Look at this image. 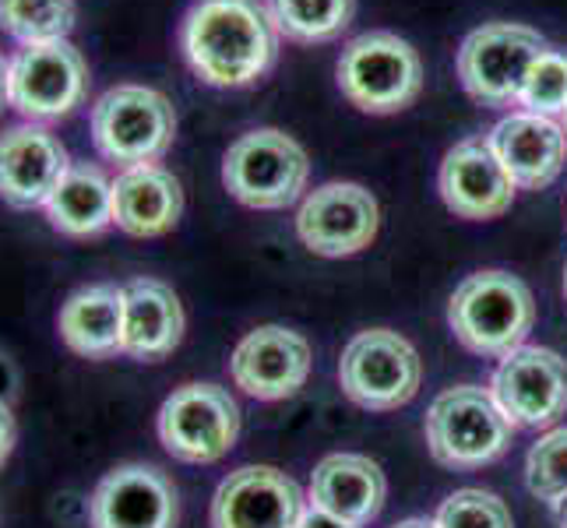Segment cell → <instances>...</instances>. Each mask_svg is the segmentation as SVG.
Listing matches in <instances>:
<instances>
[{
	"mask_svg": "<svg viewBox=\"0 0 567 528\" xmlns=\"http://www.w3.org/2000/svg\"><path fill=\"white\" fill-rule=\"evenodd\" d=\"M187 68L212 89L261 82L279 56V29L261 0H194L181 22Z\"/></svg>",
	"mask_w": 567,
	"mask_h": 528,
	"instance_id": "6da1fadb",
	"label": "cell"
},
{
	"mask_svg": "<svg viewBox=\"0 0 567 528\" xmlns=\"http://www.w3.org/2000/svg\"><path fill=\"white\" fill-rule=\"evenodd\" d=\"M536 303L533 292L512 271H476L468 276L447 303V324L455 339L476 356L504 360L533 331Z\"/></svg>",
	"mask_w": 567,
	"mask_h": 528,
	"instance_id": "7a4b0ae2",
	"label": "cell"
},
{
	"mask_svg": "<svg viewBox=\"0 0 567 528\" xmlns=\"http://www.w3.org/2000/svg\"><path fill=\"white\" fill-rule=\"evenodd\" d=\"M92 145L121 169L159 163L177 138V110L159 89L113 85L92 103Z\"/></svg>",
	"mask_w": 567,
	"mask_h": 528,
	"instance_id": "3957f363",
	"label": "cell"
},
{
	"mask_svg": "<svg viewBox=\"0 0 567 528\" xmlns=\"http://www.w3.org/2000/svg\"><path fill=\"white\" fill-rule=\"evenodd\" d=\"M339 89L363 113H402L423 92L416 46L395 32H363L339 56Z\"/></svg>",
	"mask_w": 567,
	"mask_h": 528,
	"instance_id": "277c9868",
	"label": "cell"
},
{
	"mask_svg": "<svg viewBox=\"0 0 567 528\" xmlns=\"http://www.w3.org/2000/svg\"><path fill=\"white\" fill-rule=\"evenodd\" d=\"M310 159L286 131L258 127L233 142L223 155V187L247 208L279 211L300 201Z\"/></svg>",
	"mask_w": 567,
	"mask_h": 528,
	"instance_id": "5b68a950",
	"label": "cell"
},
{
	"mask_svg": "<svg viewBox=\"0 0 567 528\" xmlns=\"http://www.w3.org/2000/svg\"><path fill=\"white\" fill-rule=\"evenodd\" d=\"M512 420L501 413L491 391L476 384L447 387L426 413L430 455L458 473L497 462L512 447Z\"/></svg>",
	"mask_w": 567,
	"mask_h": 528,
	"instance_id": "8992f818",
	"label": "cell"
},
{
	"mask_svg": "<svg viewBox=\"0 0 567 528\" xmlns=\"http://www.w3.org/2000/svg\"><path fill=\"white\" fill-rule=\"evenodd\" d=\"M89 95V64L71 39L18 46L8 56V106L29 124L71 116Z\"/></svg>",
	"mask_w": 567,
	"mask_h": 528,
	"instance_id": "52a82bcc",
	"label": "cell"
},
{
	"mask_svg": "<svg viewBox=\"0 0 567 528\" xmlns=\"http://www.w3.org/2000/svg\"><path fill=\"white\" fill-rule=\"evenodd\" d=\"M159 441L166 452L187 462V465H212L233 452L240 437V408L233 395L219 384L190 381L181 384L163 402L159 420Z\"/></svg>",
	"mask_w": 567,
	"mask_h": 528,
	"instance_id": "ba28073f",
	"label": "cell"
},
{
	"mask_svg": "<svg viewBox=\"0 0 567 528\" xmlns=\"http://www.w3.org/2000/svg\"><path fill=\"white\" fill-rule=\"evenodd\" d=\"M546 50V39L515 22H491L473 29L458 46V77L462 89L476 103L504 110L518 103L525 71Z\"/></svg>",
	"mask_w": 567,
	"mask_h": 528,
	"instance_id": "9c48e42d",
	"label": "cell"
},
{
	"mask_svg": "<svg viewBox=\"0 0 567 528\" xmlns=\"http://www.w3.org/2000/svg\"><path fill=\"white\" fill-rule=\"evenodd\" d=\"M423 363L399 331L370 328L342 349L339 384L349 398L374 413H391L420 391Z\"/></svg>",
	"mask_w": 567,
	"mask_h": 528,
	"instance_id": "30bf717a",
	"label": "cell"
},
{
	"mask_svg": "<svg viewBox=\"0 0 567 528\" xmlns=\"http://www.w3.org/2000/svg\"><path fill=\"white\" fill-rule=\"evenodd\" d=\"M381 226L378 198L360 184H324L310 190L297 211V237L321 258H353L374 244Z\"/></svg>",
	"mask_w": 567,
	"mask_h": 528,
	"instance_id": "8fae6325",
	"label": "cell"
},
{
	"mask_svg": "<svg viewBox=\"0 0 567 528\" xmlns=\"http://www.w3.org/2000/svg\"><path fill=\"white\" fill-rule=\"evenodd\" d=\"M491 395L512 426H550L567 413V360L543 345H518L501 360Z\"/></svg>",
	"mask_w": 567,
	"mask_h": 528,
	"instance_id": "7c38bea8",
	"label": "cell"
},
{
	"mask_svg": "<svg viewBox=\"0 0 567 528\" xmlns=\"http://www.w3.org/2000/svg\"><path fill=\"white\" fill-rule=\"evenodd\" d=\"M177 486L163 468L145 462L116 465L89 497L92 528H177Z\"/></svg>",
	"mask_w": 567,
	"mask_h": 528,
	"instance_id": "4fadbf2b",
	"label": "cell"
},
{
	"mask_svg": "<svg viewBox=\"0 0 567 528\" xmlns=\"http://www.w3.org/2000/svg\"><path fill=\"white\" fill-rule=\"evenodd\" d=\"M303 494L271 465H244L212 497V528H300Z\"/></svg>",
	"mask_w": 567,
	"mask_h": 528,
	"instance_id": "5bb4252c",
	"label": "cell"
},
{
	"mask_svg": "<svg viewBox=\"0 0 567 528\" xmlns=\"http://www.w3.org/2000/svg\"><path fill=\"white\" fill-rule=\"evenodd\" d=\"M71 159L47 124H11L0 131V201L29 211L43 208Z\"/></svg>",
	"mask_w": 567,
	"mask_h": 528,
	"instance_id": "9a60e30c",
	"label": "cell"
},
{
	"mask_svg": "<svg viewBox=\"0 0 567 528\" xmlns=\"http://www.w3.org/2000/svg\"><path fill=\"white\" fill-rule=\"evenodd\" d=\"M233 384L258 402H279L297 395L310 374V345L303 335L282 324L254 328L250 335L233 349L229 360Z\"/></svg>",
	"mask_w": 567,
	"mask_h": 528,
	"instance_id": "2e32d148",
	"label": "cell"
},
{
	"mask_svg": "<svg viewBox=\"0 0 567 528\" xmlns=\"http://www.w3.org/2000/svg\"><path fill=\"white\" fill-rule=\"evenodd\" d=\"M437 187L444 205L458 219H497L515 201V180L507 176L501 159L486 138H465L444 155Z\"/></svg>",
	"mask_w": 567,
	"mask_h": 528,
	"instance_id": "e0dca14e",
	"label": "cell"
},
{
	"mask_svg": "<svg viewBox=\"0 0 567 528\" xmlns=\"http://www.w3.org/2000/svg\"><path fill=\"white\" fill-rule=\"evenodd\" d=\"M494 155L507 176L522 190H543L550 187L567 159V134L554 116H539L529 110L507 113L504 121L494 124L486 134Z\"/></svg>",
	"mask_w": 567,
	"mask_h": 528,
	"instance_id": "ac0fdd59",
	"label": "cell"
},
{
	"mask_svg": "<svg viewBox=\"0 0 567 528\" xmlns=\"http://www.w3.org/2000/svg\"><path fill=\"white\" fill-rule=\"evenodd\" d=\"M184 190L181 180L166 166H131L113 180V226L127 237L152 240L181 222Z\"/></svg>",
	"mask_w": 567,
	"mask_h": 528,
	"instance_id": "d6986e66",
	"label": "cell"
},
{
	"mask_svg": "<svg viewBox=\"0 0 567 528\" xmlns=\"http://www.w3.org/2000/svg\"><path fill=\"white\" fill-rule=\"evenodd\" d=\"M184 339V307L173 286L159 279H131L124 286V342L121 352L131 360H163Z\"/></svg>",
	"mask_w": 567,
	"mask_h": 528,
	"instance_id": "ffe728a7",
	"label": "cell"
},
{
	"mask_svg": "<svg viewBox=\"0 0 567 528\" xmlns=\"http://www.w3.org/2000/svg\"><path fill=\"white\" fill-rule=\"evenodd\" d=\"M384 473L367 455H328L310 479V500H315L318 511L353 528L374 521L384 507Z\"/></svg>",
	"mask_w": 567,
	"mask_h": 528,
	"instance_id": "44dd1931",
	"label": "cell"
},
{
	"mask_svg": "<svg viewBox=\"0 0 567 528\" xmlns=\"http://www.w3.org/2000/svg\"><path fill=\"white\" fill-rule=\"evenodd\" d=\"M56 331L71 352L85 360H106L124 342V286L95 282L64 300Z\"/></svg>",
	"mask_w": 567,
	"mask_h": 528,
	"instance_id": "7402d4cb",
	"label": "cell"
},
{
	"mask_svg": "<svg viewBox=\"0 0 567 528\" xmlns=\"http://www.w3.org/2000/svg\"><path fill=\"white\" fill-rule=\"evenodd\" d=\"M50 226L71 240L100 237L113 226V180L92 163H71L43 205Z\"/></svg>",
	"mask_w": 567,
	"mask_h": 528,
	"instance_id": "603a6c76",
	"label": "cell"
},
{
	"mask_svg": "<svg viewBox=\"0 0 567 528\" xmlns=\"http://www.w3.org/2000/svg\"><path fill=\"white\" fill-rule=\"evenodd\" d=\"M279 35L292 43H331L353 25L357 0H265Z\"/></svg>",
	"mask_w": 567,
	"mask_h": 528,
	"instance_id": "cb8c5ba5",
	"label": "cell"
},
{
	"mask_svg": "<svg viewBox=\"0 0 567 528\" xmlns=\"http://www.w3.org/2000/svg\"><path fill=\"white\" fill-rule=\"evenodd\" d=\"M74 0H0V32L18 46L68 39L74 29Z\"/></svg>",
	"mask_w": 567,
	"mask_h": 528,
	"instance_id": "d4e9b609",
	"label": "cell"
},
{
	"mask_svg": "<svg viewBox=\"0 0 567 528\" xmlns=\"http://www.w3.org/2000/svg\"><path fill=\"white\" fill-rule=\"evenodd\" d=\"M518 106L539 116H560L567 110V53L546 46L525 71Z\"/></svg>",
	"mask_w": 567,
	"mask_h": 528,
	"instance_id": "484cf974",
	"label": "cell"
},
{
	"mask_svg": "<svg viewBox=\"0 0 567 528\" xmlns=\"http://www.w3.org/2000/svg\"><path fill=\"white\" fill-rule=\"evenodd\" d=\"M525 483L539 500L557 504L567 497V426L550 429L533 444L529 458H525Z\"/></svg>",
	"mask_w": 567,
	"mask_h": 528,
	"instance_id": "4316f807",
	"label": "cell"
},
{
	"mask_svg": "<svg viewBox=\"0 0 567 528\" xmlns=\"http://www.w3.org/2000/svg\"><path fill=\"white\" fill-rule=\"evenodd\" d=\"M437 528H515L512 511L486 490H458L437 511Z\"/></svg>",
	"mask_w": 567,
	"mask_h": 528,
	"instance_id": "83f0119b",
	"label": "cell"
},
{
	"mask_svg": "<svg viewBox=\"0 0 567 528\" xmlns=\"http://www.w3.org/2000/svg\"><path fill=\"white\" fill-rule=\"evenodd\" d=\"M18 387H22V374H18V363L0 349V402H14L18 398Z\"/></svg>",
	"mask_w": 567,
	"mask_h": 528,
	"instance_id": "f1b7e54d",
	"label": "cell"
},
{
	"mask_svg": "<svg viewBox=\"0 0 567 528\" xmlns=\"http://www.w3.org/2000/svg\"><path fill=\"white\" fill-rule=\"evenodd\" d=\"M14 437H18V426H14V416H11V405L0 402V465L11 458Z\"/></svg>",
	"mask_w": 567,
	"mask_h": 528,
	"instance_id": "f546056e",
	"label": "cell"
},
{
	"mask_svg": "<svg viewBox=\"0 0 567 528\" xmlns=\"http://www.w3.org/2000/svg\"><path fill=\"white\" fill-rule=\"evenodd\" d=\"M300 528H353V525H346V521H339V518H331V515H324V511H303V518H300Z\"/></svg>",
	"mask_w": 567,
	"mask_h": 528,
	"instance_id": "4dcf8cb0",
	"label": "cell"
},
{
	"mask_svg": "<svg viewBox=\"0 0 567 528\" xmlns=\"http://www.w3.org/2000/svg\"><path fill=\"white\" fill-rule=\"evenodd\" d=\"M8 103V61H4V53H0V106Z\"/></svg>",
	"mask_w": 567,
	"mask_h": 528,
	"instance_id": "1f68e13d",
	"label": "cell"
},
{
	"mask_svg": "<svg viewBox=\"0 0 567 528\" xmlns=\"http://www.w3.org/2000/svg\"><path fill=\"white\" fill-rule=\"evenodd\" d=\"M395 528H437V521H426V518H405Z\"/></svg>",
	"mask_w": 567,
	"mask_h": 528,
	"instance_id": "d6a6232c",
	"label": "cell"
},
{
	"mask_svg": "<svg viewBox=\"0 0 567 528\" xmlns=\"http://www.w3.org/2000/svg\"><path fill=\"white\" fill-rule=\"evenodd\" d=\"M554 518H557L560 528H567V497H560V500L554 504Z\"/></svg>",
	"mask_w": 567,
	"mask_h": 528,
	"instance_id": "836d02e7",
	"label": "cell"
},
{
	"mask_svg": "<svg viewBox=\"0 0 567 528\" xmlns=\"http://www.w3.org/2000/svg\"><path fill=\"white\" fill-rule=\"evenodd\" d=\"M560 127H564V134H567V110L560 113Z\"/></svg>",
	"mask_w": 567,
	"mask_h": 528,
	"instance_id": "e575fe53",
	"label": "cell"
},
{
	"mask_svg": "<svg viewBox=\"0 0 567 528\" xmlns=\"http://www.w3.org/2000/svg\"><path fill=\"white\" fill-rule=\"evenodd\" d=\"M564 297H567V268H564Z\"/></svg>",
	"mask_w": 567,
	"mask_h": 528,
	"instance_id": "d590c367",
	"label": "cell"
}]
</instances>
